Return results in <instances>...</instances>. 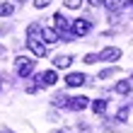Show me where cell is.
<instances>
[{"label":"cell","instance_id":"9c48e42d","mask_svg":"<svg viewBox=\"0 0 133 133\" xmlns=\"http://www.w3.org/2000/svg\"><path fill=\"white\" fill-rule=\"evenodd\" d=\"M41 39H44V44H56L61 36L56 29H41Z\"/></svg>","mask_w":133,"mask_h":133},{"label":"cell","instance_id":"ffe728a7","mask_svg":"<svg viewBox=\"0 0 133 133\" xmlns=\"http://www.w3.org/2000/svg\"><path fill=\"white\" fill-rule=\"evenodd\" d=\"M0 90H3V82H0Z\"/></svg>","mask_w":133,"mask_h":133},{"label":"cell","instance_id":"8fae6325","mask_svg":"<svg viewBox=\"0 0 133 133\" xmlns=\"http://www.w3.org/2000/svg\"><path fill=\"white\" fill-rule=\"evenodd\" d=\"M70 63H73L70 56H56V58H53V65H56V68H70Z\"/></svg>","mask_w":133,"mask_h":133},{"label":"cell","instance_id":"ba28073f","mask_svg":"<svg viewBox=\"0 0 133 133\" xmlns=\"http://www.w3.org/2000/svg\"><path fill=\"white\" fill-rule=\"evenodd\" d=\"M53 24H56V29H58V32H68V29H70L68 19H65L61 12H56V15H53Z\"/></svg>","mask_w":133,"mask_h":133},{"label":"cell","instance_id":"52a82bcc","mask_svg":"<svg viewBox=\"0 0 133 133\" xmlns=\"http://www.w3.org/2000/svg\"><path fill=\"white\" fill-rule=\"evenodd\" d=\"M87 104H90L87 97H70L68 99V109H73V111H80V109H85Z\"/></svg>","mask_w":133,"mask_h":133},{"label":"cell","instance_id":"9a60e30c","mask_svg":"<svg viewBox=\"0 0 133 133\" xmlns=\"http://www.w3.org/2000/svg\"><path fill=\"white\" fill-rule=\"evenodd\" d=\"M116 119H119V121H126V119H128V107L119 109V114H116Z\"/></svg>","mask_w":133,"mask_h":133},{"label":"cell","instance_id":"8992f818","mask_svg":"<svg viewBox=\"0 0 133 133\" xmlns=\"http://www.w3.org/2000/svg\"><path fill=\"white\" fill-rule=\"evenodd\" d=\"M85 80H87V77H85L82 73H68L65 75V85L68 87H80V85H85Z\"/></svg>","mask_w":133,"mask_h":133},{"label":"cell","instance_id":"ac0fdd59","mask_svg":"<svg viewBox=\"0 0 133 133\" xmlns=\"http://www.w3.org/2000/svg\"><path fill=\"white\" fill-rule=\"evenodd\" d=\"M51 0H34V7H46Z\"/></svg>","mask_w":133,"mask_h":133},{"label":"cell","instance_id":"3957f363","mask_svg":"<svg viewBox=\"0 0 133 133\" xmlns=\"http://www.w3.org/2000/svg\"><path fill=\"white\" fill-rule=\"evenodd\" d=\"M121 58V49H116V46H109L99 53V61H107V63H114V61Z\"/></svg>","mask_w":133,"mask_h":133},{"label":"cell","instance_id":"30bf717a","mask_svg":"<svg viewBox=\"0 0 133 133\" xmlns=\"http://www.w3.org/2000/svg\"><path fill=\"white\" fill-rule=\"evenodd\" d=\"M92 111H95L97 116H102L107 111V99H95V102H92Z\"/></svg>","mask_w":133,"mask_h":133},{"label":"cell","instance_id":"7a4b0ae2","mask_svg":"<svg viewBox=\"0 0 133 133\" xmlns=\"http://www.w3.org/2000/svg\"><path fill=\"white\" fill-rule=\"evenodd\" d=\"M27 46H29V51H32L36 58H44L46 56V44L39 41V39H27Z\"/></svg>","mask_w":133,"mask_h":133},{"label":"cell","instance_id":"6da1fadb","mask_svg":"<svg viewBox=\"0 0 133 133\" xmlns=\"http://www.w3.org/2000/svg\"><path fill=\"white\" fill-rule=\"evenodd\" d=\"M15 68H17L19 77H29V75H32V70H34V61L27 58V56H19L17 61H15Z\"/></svg>","mask_w":133,"mask_h":133},{"label":"cell","instance_id":"7c38bea8","mask_svg":"<svg viewBox=\"0 0 133 133\" xmlns=\"http://www.w3.org/2000/svg\"><path fill=\"white\" fill-rule=\"evenodd\" d=\"M15 12V5L12 3H0V17H10Z\"/></svg>","mask_w":133,"mask_h":133},{"label":"cell","instance_id":"5b68a950","mask_svg":"<svg viewBox=\"0 0 133 133\" xmlns=\"http://www.w3.org/2000/svg\"><path fill=\"white\" fill-rule=\"evenodd\" d=\"M56 80H58L56 70H44V73L36 77V82L41 85V87H44V85H56Z\"/></svg>","mask_w":133,"mask_h":133},{"label":"cell","instance_id":"277c9868","mask_svg":"<svg viewBox=\"0 0 133 133\" xmlns=\"http://www.w3.org/2000/svg\"><path fill=\"white\" fill-rule=\"evenodd\" d=\"M70 32H73L75 36H85L90 32V22L87 19H75L73 24H70Z\"/></svg>","mask_w":133,"mask_h":133},{"label":"cell","instance_id":"d6986e66","mask_svg":"<svg viewBox=\"0 0 133 133\" xmlns=\"http://www.w3.org/2000/svg\"><path fill=\"white\" fill-rule=\"evenodd\" d=\"M53 133H68V131H63V128H61V131H53Z\"/></svg>","mask_w":133,"mask_h":133},{"label":"cell","instance_id":"5bb4252c","mask_svg":"<svg viewBox=\"0 0 133 133\" xmlns=\"http://www.w3.org/2000/svg\"><path fill=\"white\" fill-rule=\"evenodd\" d=\"M65 3V7H70V10H77V7L82 5V0H63Z\"/></svg>","mask_w":133,"mask_h":133},{"label":"cell","instance_id":"e0dca14e","mask_svg":"<svg viewBox=\"0 0 133 133\" xmlns=\"http://www.w3.org/2000/svg\"><path fill=\"white\" fill-rule=\"evenodd\" d=\"M114 73H119V70H116V68H109V70H104V73H99V77H102V80H107V77H111Z\"/></svg>","mask_w":133,"mask_h":133},{"label":"cell","instance_id":"2e32d148","mask_svg":"<svg viewBox=\"0 0 133 133\" xmlns=\"http://www.w3.org/2000/svg\"><path fill=\"white\" fill-rule=\"evenodd\" d=\"M82 61H85V63H97V61H99V56H97V53H87V56H85Z\"/></svg>","mask_w":133,"mask_h":133},{"label":"cell","instance_id":"4fadbf2b","mask_svg":"<svg viewBox=\"0 0 133 133\" xmlns=\"http://www.w3.org/2000/svg\"><path fill=\"white\" fill-rule=\"evenodd\" d=\"M116 92H119V95H128V92H131V85H128L126 80L116 82Z\"/></svg>","mask_w":133,"mask_h":133}]
</instances>
